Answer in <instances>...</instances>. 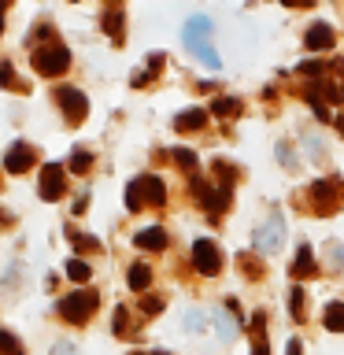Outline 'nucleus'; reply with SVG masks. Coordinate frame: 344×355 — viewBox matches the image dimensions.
Masks as SVG:
<instances>
[{
    "mask_svg": "<svg viewBox=\"0 0 344 355\" xmlns=\"http://www.w3.org/2000/svg\"><path fill=\"white\" fill-rule=\"evenodd\" d=\"M329 263L337 266V270H344V244H337V241H329Z\"/></svg>",
    "mask_w": 344,
    "mask_h": 355,
    "instance_id": "bb28decb",
    "label": "nucleus"
},
{
    "mask_svg": "<svg viewBox=\"0 0 344 355\" xmlns=\"http://www.w3.org/2000/svg\"><path fill=\"white\" fill-rule=\"evenodd\" d=\"M211 19L207 15H193L185 22V49L196 55V60H204L207 67H222V60H218V52H215V41H211Z\"/></svg>",
    "mask_w": 344,
    "mask_h": 355,
    "instance_id": "f257e3e1",
    "label": "nucleus"
},
{
    "mask_svg": "<svg viewBox=\"0 0 344 355\" xmlns=\"http://www.w3.org/2000/svg\"><path fill=\"white\" fill-rule=\"evenodd\" d=\"M74 244H78L82 252H100V241H93L89 233H78V237H74Z\"/></svg>",
    "mask_w": 344,
    "mask_h": 355,
    "instance_id": "c756f323",
    "label": "nucleus"
},
{
    "mask_svg": "<svg viewBox=\"0 0 344 355\" xmlns=\"http://www.w3.org/2000/svg\"><path fill=\"white\" fill-rule=\"evenodd\" d=\"M307 196H311V207H315L318 215H333V211L341 207V185L337 182H326V178L311 182Z\"/></svg>",
    "mask_w": 344,
    "mask_h": 355,
    "instance_id": "7ed1b4c3",
    "label": "nucleus"
},
{
    "mask_svg": "<svg viewBox=\"0 0 344 355\" xmlns=\"http://www.w3.org/2000/svg\"><path fill=\"white\" fill-rule=\"evenodd\" d=\"M137 189H141V204H152V207H160L163 200H166L163 178H155V174H144V178H137Z\"/></svg>",
    "mask_w": 344,
    "mask_h": 355,
    "instance_id": "9d476101",
    "label": "nucleus"
},
{
    "mask_svg": "<svg viewBox=\"0 0 344 355\" xmlns=\"http://www.w3.org/2000/svg\"><path fill=\"white\" fill-rule=\"evenodd\" d=\"M277 159H282V163L289 166V171L296 166V155H293V148H289V144H277Z\"/></svg>",
    "mask_w": 344,
    "mask_h": 355,
    "instance_id": "7c9ffc66",
    "label": "nucleus"
},
{
    "mask_svg": "<svg viewBox=\"0 0 344 355\" xmlns=\"http://www.w3.org/2000/svg\"><path fill=\"white\" fill-rule=\"evenodd\" d=\"M322 71V63H315V60H311V63H304V67H300V74H318Z\"/></svg>",
    "mask_w": 344,
    "mask_h": 355,
    "instance_id": "e433bc0d",
    "label": "nucleus"
},
{
    "mask_svg": "<svg viewBox=\"0 0 344 355\" xmlns=\"http://www.w3.org/2000/svg\"><path fill=\"white\" fill-rule=\"evenodd\" d=\"M285 355H304V344H300V340L293 337V340L285 344Z\"/></svg>",
    "mask_w": 344,
    "mask_h": 355,
    "instance_id": "f704fd0d",
    "label": "nucleus"
},
{
    "mask_svg": "<svg viewBox=\"0 0 344 355\" xmlns=\"http://www.w3.org/2000/svg\"><path fill=\"white\" fill-rule=\"evenodd\" d=\"M163 60H166V55H160V52H152V55H148V67H144L141 74H133V85H144V82H152V78L160 74V67H163Z\"/></svg>",
    "mask_w": 344,
    "mask_h": 355,
    "instance_id": "6ab92c4d",
    "label": "nucleus"
},
{
    "mask_svg": "<svg viewBox=\"0 0 344 355\" xmlns=\"http://www.w3.org/2000/svg\"><path fill=\"white\" fill-rule=\"evenodd\" d=\"M304 288H300V285H293V293H289V311H293V318L296 322H304Z\"/></svg>",
    "mask_w": 344,
    "mask_h": 355,
    "instance_id": "4be33fe9",
    "label": "nucleus"
},
{
    "mask_svg": "<svg viewBox=\"0 0 344 355\" xmlns=\"http://www.w3.org/2000/svg\"><path fill=\"white\" fill-rule=\"evenodd\" d=\"M211 171H215V178H218L222 189H230L233 182H237V166L226 163V159H215V163H211Z\"/></svg>",
    "mask_w": 344,
    "mask_h": 355,
    "instance_id": "a211bd4d",
    "label": "nucleus"
},
{
    "mask_svg": "<svg viewBox=\"0 0 344 355\" xmlns=\"http://www.w3.org/2000/svg\"><path fill=\"white\" fill-rule=\"evenodd\" d=\"M207 122V111H200V107H189V111H182V115L174 119V130H200Z\"/></svg>",
    "mask_w": 344,
    "mask_h": 355,
    "instance_id": "4468645a",
    "label": "nucleus"
},
{
    "mask_svg": "<svg viewBox=\"0 0 344 355\" xmlns=\"http://www.w3.org/2000/svg\"><path fill=\"white\" fill-rule=\"evenodd\" d=\"M89 166H93V155H89L85 148H78V152L71 155V171H74V174H85Z\"/></svg>",
    "mask_w": 344,
    "mask_h": 355,
    "instance_id": "b1692460",
    "label": "nucleus"
},
{
    "mask_svg": "<svg viewBox=\"0 0 344 355\" xmlns=\"http://www.w3.org/2000/svg\"><path fill=\"white\" fill-rule=\"evenodd\" d=\"M55 96H60V104H63V111H67V119H71V122H82L85 119L89 100L78 93L74 85H60V89H55Z\"/></svg>",
    "mask_w": 344,
    "mask_h": 355,
    "instance_id": "0eeeda50",
    "label": "nucleus"
},
{
    "mask_svg": "<svg viewBox=\"0 0 344 355\" xmlns=\"http://www.w3.org/2000/svg\"><path fill=\"white\" fill-rule=\"evenodd\" d=\"M174 163L182 166V171L193 174V171H196V152H193V148H174Z\"/></svg>",
    "mask_w": 344,
    "mask_h": 355,
    "instance_id": "5701e85b",
    "label": "nucleus"
},
{
    "mask_svg": "<svg viewBox=\"0 0 344 355\" xmlns=\"http://www.w3.org/2000/svg\"><path fill=\"white\" fill-rule=\"evenodd\" d=\"M0 33H4V8H0Z\"/></svg>",
    "mask_w": 344,
    "mask_h": 355,
    "instance_id": "58836bf2",
    "label": "nucleus"
},
{
    "mask_svg": "<svg viewBox=\"0 0 344 355\" xmlns=\"http://www.w3.org/2000/svg\"><path fill=\"white\" fill-rule=\"evenodd\" d=\"M148 285H152V270L144 263H133L130 266V288H133V293H144Z\"/></svg>",
    "mask_w": 344,
    "mask_h": 355,
    "instance_id": "dca6fc26",
    "label": "nucleus"
},
{
    "mask_svg": "<svg viewBox=\"0 0 344 355\" xmlns=\"http://www.w3.org/2000/svg\"><path fill=\"white\" fill-rule=\"evenodd\" d=\"M185 326H189V329H200V326H204V311H189V315H185Z\"/></svg>",
    "mask_w": 344,
    "mask_h": 355,
    "instance_id": "473e14b6",
    "label": "nucleus"
},
{
    "mask_svg": "<svg viewBox=\"0 0 344 355\" xmlns=\"http://www.w3.org/2000/svg\"><path fill=\"white\" fill-rule=\"evenodd\" d=\"M141 311H144V315H160V311H163V296H144Z\"/></svg>",
    "mask_w": 344,
    "mask_h": 355,
    "instance_id": "cd10ccee",
    "label": "nucleus"
},
{
    "mask_svg": "<svg viewBox=\"0 0 344 355\" xmlns=\"http://www.w3.org/2000/svg\"><path fill=\"white\" fill-rule=\"evenodd\" d=\"M333 41H337V33H333L329 22H315V26L304 33V44L311 52H326V49H333Z\"/></svg>",
    "mask_w": 344,
    "mask_h": 355,
    "instance_id": "1a4fd4ad",
    "label": "nucleus"
},
{
    "mask_svg": "<svg viewBox=\"0 0 344 355\" xmlns=\"http://www.w3.org/2000/svg\"><path fill=\"white\" fill-rule=\"evenodd\" d=\"M166 230L163 226H148V230H141L137 237H133V244H137V248H144V252H163L166 248Z\"/></svg>",
    "mask_w": 344,
    "mask_h": 355,
    "instance_id": "f8f14e48",
    "label": "nucleus"
},
{
    "mask_svg": "<svg viewBox=\"0 0 344 355\" xmlns=\"http://www.w3.org/2000/svg\"><path fill=\"white\" fill-rule=\"evenodd\" d=\"M0 82L11 85V67H8V63H0Z\"/></svg>",
    "mask_w": 344,
    "mask_h": 355,
    "instance_id": "4c0bfd02",
    "label": "nucleus"
},
{
    "mask_svg": "<svg viewBox=\"0 0 344 355\" xmlns=\"http://www.w3.org/2000/svg\"><path fill=\"white\" fill-rule=\"evenodd\" d=\"M0 355H22V344L8 329H0Z\"/></svg>",
    "mask_w": 344,
    "mask_h": 355,
    "instance_id": "393cba45",
    "label": "nucleus"
},
{
    "mask_svg": "<svg viewBox=\"0 0 344 355\" xmlns=\"http://www.w3.org/2000/svg\"><path fill=\"white\" fill-rule=\"evenodd\" d=\"M30 163H33V148L30 144H11V152H8V159H4V166H8V174H22V171H30Z\"/></svg>",
    "mask_w": 344,
    "mask_h": 355,
    "instance_id": "9b49d317",
    "label": "nucleus"
},
{
    "mask_svg": "<svg viewBox=\"0 0 344 355\" xmlns=\"http://www.w3.org/2000/svg\"><path fill=\"white\" fill-rule=\"evenodd\" d=\"M52 355H74V344H55V348H52Z\"/></svg>",
    "mask_w": 344,
    "mask_h": 355,
    "instance_id": "c9c22d12",
    "label": "nucleus"
},
{
    "mask_svg": "<svg viewBox=\"0 0 344 355\" xmlns=\"http://www.w3.org/2000/svg\"><path fill=\"white\" fill-rule=\"evenodd\" d=\"M241 263H244V274H248V277H263V263H259V259H252V255H241Z\"/></svg>",
    "mask_w": 344,
    "mask_h": 355,
    "instance_id": "c85d7f7f",
    "label": "nucleus"
},
{
    "mask_svg": "<svg viewBox=\"0 0 344 355\" xmlns=\"http://www.w3.org/2000/svg\"><path fill=\"white\" fill-rule=\"evenodd\" d=\"M33 67H37V74H63L67 67H71V52L63 49V44H49V49H37L33 52Z\"/></svg>",
    "mask_w": 344,
    "mask_h": 355,
    "instance_id": "20e7f679",
    "label": "nucleus"
},
{
    "mask_svg": "<svg viewBox=\"0 0 344 355\" xmlns=\"http://www.w3.org/2000/svg\"><path fill=\"white\" fill-rule=\"evenodd\" d=\"M126 207H130V211H141V207H144V204H141V189H137V182L126 185Z\"/></svg>",
    "mask_w": 344,
    "mask_h": 355,
    "instance_id": "a878e982",
    "label": "nucleus"
},
{
    "mask_svg": "<svg viewBox=\"0 0 344 355\" xmlns=\"http://www.w3.org/2000/svg\"><path fill=\"white\" fill-rule=\"evenodd\" d=\"M104 26H108L111 37H115V41L122 44V11H119V8H111L108 15H104Z\"/></svg>",
    "mask_w": 344,
    "mask_h": 355,
    "instance_id": "412c9836",
    "label": "nucleus"
},
{
    "mask_svg": "<svg viewBox=\"0 0 344 355\" xmlns=\"http://www.w3.org/2000/svg\"><path fill=\"white\" fill-rule=\"evenodd\" d=\"M252 355H270V344H266V337H263V333L255 337V348H252Z\"/></svg>",
    "mask_w": 344,
    "mask_h": 355,
    "instance_id": "72a5a7b5",
    "label": "nucleus"
},
{
    "mask_svg": "<svg viewBox=\"0 0 344 355\" xmlns=\"http://www.w3.org/2000/svg\"><path fill=\"white\" fill-rule=\"evenodd\" d=\"M193 266H196L204 277H215V274L222 270V252L215 248V241L200 237V241L193 244Z\"/></svg>",
    "mask_w": 344,
    "mask_h": 355,
    "instance_id": "423d86ee",
    "label": "nucleus"
},
{
    "mask_svg": "<svg viewBox=\"0 0 344 355\" xmlns=\"http://www.w3.org/2000/svg\"><path fill=\"white\" fill-rule=\"evenodd\" d=\"M211 111H215L218 119H233V115H241V100L237 96H218L215 104H211Z\"/></svg>",
    "mask_w": 344,
    "mask_h": 355,
    "instance_id": "f3484780",
    "label": "nucleus"
},
{
    "mask_svg": "<svg viewBox=\"0 0 344 355\" xmlns=\"http://www.w3.org/2000/svg\"><path fill=\"white\" fill-rule=\"evenodd\" d=\"M322 322H326L329 333H344V304H326V311H322Z\"/></svg>",
    "mask_w": 344,
    "mask_h": 355,
    "instance_id": "2eb2a0df",
    "label": "nucleus"
},
{
    "mask_svg": "<svg viewBox=\"0 0 344 355\" xmlns=\"http://www.w3.org/2000/svg\"><path fill=\"white\" fill-rule=\"evenodd\" d=\"M126 322H130V315H126V307H119V311H115V333H119V337H122V333L130 329Z\"/></svg>",
    "mask_w": 344,
    "mask_h": 355,
    "instance_id": "2f4dec72",
    "label": "nucleus"
},
{
    "mask_svg": "<svg viewBox=\"0 0 344 355\" xmlns=\"http://www.w3.org/2000/svg\"><path fill=\"white\" fill-rule=\"evenodd\" d=\"M96 293L89 288V293H71V296H63L60 300V315L67 318V322H85L89 315L96 311Z\"/></svg>",
    "mask_w": 344,
    "mask_h": 355,
    "instance_id": "39448f33",
    "label": "nucleus"
},
{
    "mask_svg": "<svg viewBox=\"0 0 344 355\" xmlns=\"http://www.w3.org/2000/svg\"><path fill=\"white\" fill-rule=\"evenodd\" d=\"M63 166L60 163H49L41 171V185H37V193H41V200H60L63 196Z\"/></svg>",
    "mask_w": 344,
    "mask_h": 355,
    "instance_id": "6e6552de",
    "label": "nucleus"
},
{
    "mask_svg": "<svg viewBox=\"0 0 344 355\" xmlns=\"http://www.w3.org/2000/svg\"><path fill=\"white\" fill-rule=\"evenodd\" d=\"M130 355H148V352H130Z\"/></svg>",
    "mask_w": 344,
    "mask_h": 355,
    "instance_id": "ea45409f",
    "label": "nucleus"
},
{
    "mask_svg": "<svg viewBox=\"0 0 344 355\" xmlns=\"http://www.w3.org/2000/svg\"><path fill=\"white\" fill-rule=\"evenodd\" d=\"M315 274H318L315 252H311V244H300V252L293 259V277H315Z\"/></svg>",
    "mask_w": 344,
    "mask_h": 355,
    "instance_id": "ddd939ff",
    "label": "nucleus"
},
{
    "mask_svg": "<svg viewBox=\"0 0 344 355\" xmlns=\"http://www.w3.org/2000/svg\"><path fill=\"white\" fill-rule=\"evenodd\" d=\"M282 244H285V218H282V211H270L266 222H259L252 230V248L259 255H274V252H282Z\"/></svg>",
    "mask_w": 344,
    "mask_h": 355,
    "instance_id": "f03ea898",
    "label": "nucleus"
},
{
    "mask_svg": "<svg viewBox=\"0 0 344 355\" xmlns=\"http://www.w3.org/2000/svg\"><path fill=\"white\" fill-rule=\"evenodd\" d=\"M89 274H93V266H89L85 259H71V263H67V277H71V282H89Z\"/></svg>",
    "mask_w": 344,
    "mask_h": 355,
    "instance_id": "aec40b11",
    "label": "nucleus"
}]
</instances>
